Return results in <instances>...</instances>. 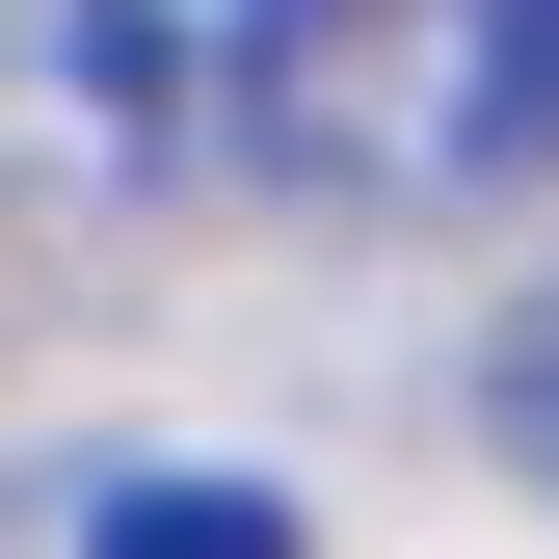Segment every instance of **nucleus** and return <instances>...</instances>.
I'll use <instances>...</instances> for the list:
<instances>
[{"label":"nucleus","mask_w":559,"mask_h":559,"mask_svg":"<svg viewBox=\"0 0 559 559\" xmlns=\"http://www.w3.org/2000/svg\"><path fill=\"white\" fill-rule=\"evenodd\" d=\"M160 160H187V27L160 0H0V187L27 214H107Z\"/></svg>","instance_id":"nucleus-2"},{"label":"nucleus","mask_w":559,"mask_h":559,"mask_svg":"<svg viewBox=\"0 0 559 559\" xmlns=\"http://www.w3.org/2000/svg\"><path fill=\"white\" fill-rule=\"evenodd\" d=\"M507 453H533V479H559V294H533V320H507Z\"/></svg>","instance_id":"nucleus-4"},{"label":"nucleus","mask_w":559,"mask_h":559,"mask_svg":"<svg viewBox=\"0 0 559 559\" xmlns=\"http://www.w3.org/2000/svg\"><path fill=\"white\" fill-rule=\"evenodd\" d=\"M240 133L346 214H479L559 160V0H240Z\"/></svg>","instance_id":"nucleus-1"},{"label":"nucleus","mask_w":559,"mask_h":559,"mask_svg":"<svg viewBox=\"0 0 559 559\" xmlns=\"http://www.w3.org/2000/svg\"><path fill=\"white\" fill-rule=\"evenodd\" d=\"M81 559H294V533H266V479H133L81 507Z\"/></svg>","instance_id":"nucleus-3"}]
</instances>
